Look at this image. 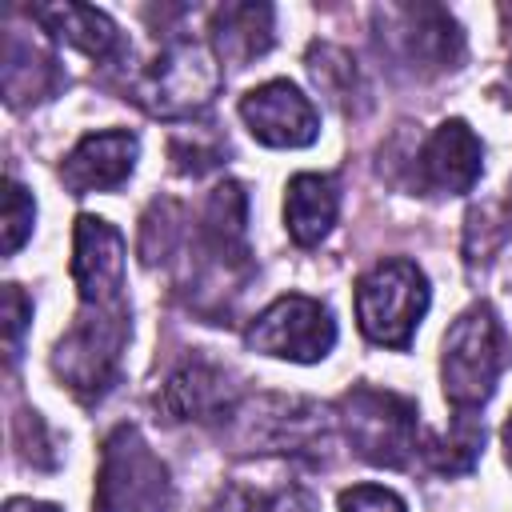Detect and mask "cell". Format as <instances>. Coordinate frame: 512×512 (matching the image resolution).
Listing matches in <instances>:
<instances>
[{"mask_svg": "<svg viewBox=\"0 0 512 512\" xmlns=\"http://www.w3.org/2000/svg\"><path fill=\"white\" fill-rule=\"evenodd\" d=\"M172 476L168 464L148 448L140 428L120 424L100 448L96 512H168Z\"/></svg>", "mask_w": 512, "mask_h": 512, "instance_id": "obj_5", "label": "cell"}, {"mask_svg": "<svg viewBox=\"0 0 512 512\" xmlns=\"http://www.w3.org/2000/svg\"><path fill=\"white\" fill-rule=\"evenodd\" d=\"M248 440L264 452H296L324 440V412L308 400L264 396L248 416Z\"/></svg>", "mask_w": 512, "mask_h": 512, "instance_id": "obj_13", "label": "cell"}, {"mask_svg": "<svg viewBox=\"0 0 512 512\" xmlns=\"http://www.w3.org/2000/svg\"><path fill=\"white\" fill-rule=\"evenodd\" d=\"M28 16L56 40L80 48L84 56L92 60H112L120 52V28L100 12V8H88V4H72V0H60V4H36L28 8Z\"/></svg>", "mask_w": 512, "mask_h": 512, "instance_id": "obj_16", "label": "cell"}, {"mask_svg": "<svg viewBox=\"0 0 512 512\" xmlns=\"http://www.w3.org/2000/svg\"><path fill=\"white\" fill-rule=\"evenodd\" d=\"M484 168V144L464 120H444L416 152V188L428 196H464Z\"/></svg>", "mask_w": 512, "mask_h": 512, "instance_id": "obj_10", "label": "cell"}, {"mask_svg": "<svg viewBox=\"0 0 512 512\" xmlns=\"http://www.w3.org/2000/svg\"><path fill=\"white\" fill-rule=\"evenodd\" d=\"M212 44L220 60L236 68L268 52L272 44V8L268 4H224L212 12Z\"/></svg>", "mask_w": 512, "mask_h": 512, "instance_id": "obj_17", "label": "cell"}, {"mask_svg": "<svg viewBox=\"0 0 512 512\" xmlns=\"http://www.w3.org/2000/svg\"><path fill=\"white\" fill-rule=\"evenodd\" d=\"M504 364H508V340L492 304L464 308L440 344V380L452 412L476 416L492 400Z\"/></svg>", "mask_w": 512, "mask_h": 512, "instance_id": "obj_1", "label": "cell"}, {"mask_svg": "<svg viewBox=\"0 0 512 512\" xmlns=\"http://www.w3.org/2000/svg\"><path fill=\"white\" fill-rule=\"evenodd\" d=\"M340 512H408V504L384 484H352L340 492Z\"/></svg>", "mask_w": 512, "mask_h": 512, "instance_id": "obj_21", "label": "cell"}, {"mask_svg": "<svg viewBox=\"0 0 512 512\" xmlns=\"http://www.w3.org/2000/svg\"><path fill=\"white\" fill-rule=\"evenodd\" d=\"M252 512H316V504H312L304 492L288 488V492H276V496L256 500V504H252Z\"/></svg>", "mask_w": 512, "mask_h": 512, "instance_id": "obj_23", "label": "cell"}, {"mask_svg": "<svg viewBox=\"0 0 512 512\" xmlns=\"http://www.w3.org/2000/svg\"><path fill=\"white\" fill-rule=\"evenodd\" d=\"M308 72H312V80H316L340 108H352L356 68H352V60H348L340 48H332V44H312V52H308Z\"/></svg>", "mask_w": 512, "mask_h": 512, "instance_id": "obj_19", "label": "cell"}, {"mask_svg": "<svg viewBox=\"0 0 512 512\" xmlns=\"http://www.w3.org/2000/svg\"><path fill=\"white\" fill-rule=\"evenodd\" d=\"M392 20H400V44H404V56L416 60L420 68L428 72H440V68H452L460 60V48H464V36L456 28V20L444 12V8H432V4H408V8H392L388 12Z\"/></svg>", "mask_w": 512, "mask_h": 512, "instance_id": "obj_14", "label": "cell"}, {"mask_svg": "<svg viewBox=\"0 0 512 512\" xmlns=\"http://www.w3.org/2000/svg\"><path fill=\"white\" fill-rule=\"evenodd\" d=\"M4 512H60L56 504H44V500H28V496H12L4 504Z\"/></svg>", "mask_w": 512, "mask_h": 512, "instance_id": "obj_24", "label": "cell"}, {"mask_svg": "<svg viewBox=\"0 0 512 512\" xmlns=\"http://www.w3.org/2000/svg\"><path fill=\"white\" fill-rule=\"evenodd\" d=\"M340 212V192H336V176L328 172H300L288 180L284 188V228L300 248L320 244Z\"/></svg>", "mask_w": 512, "mask_h": 512, "instance_id": "obj_15", "label": "cell"}, {"mask_svg": "<svg viewBox=\"0 0 512 512\" xmlns=\"http://www.w3.org/2000/svg\"><path fill=\"white\" fill-rule=\"evenodd\" d=\"M248 348L276 356V360H292V364H316L332 352L336 344V320L328 312V304L288 292L280 300H272L248 328Z\"/></svg>", "mask_w": 512, "mask_h": 512, "instance_id": "obj_7", "label": "cell"}, {"mask_svg": "<svg viewBox=\"0 0 512 512\" xmlns=\"http://www.w3.org/2000/svg\"><path fill=\"white\" fill-rule=\"evenodd\" d=\"M248 132L268 148H304L320 136L316 104L292 80H268L240 100Z\"/></svg>", "mask_w": 512, "mask_h": 512, "instance_id": "obj_9", "label": "cell"}, {"mask_svg": "<svg viewBox=\"0 0 512 512\" xmlns=\"http://www.w3.org/2000/svg\"><path fill=\"white\" fill-rule=\"evenodd\" d=\"M32 320V300L20 292V284H4V336H8V364L20 356V336Z\"/></svg>", "mask_w": 512, "mask_h": 512, "instance_id": "obj_22", "label": "cell"}, {"mask_svg": "<svg viewBox=\"0 0 512 512\" xmlns=\"http://www.w3.org/2000/svg\"><path fill=\"white\" fill-rule=\"evenodd\" d=\"M416 404L400 392L376 384H352L340 404L336 420L352 444V452L376 468H408L420 452V420Z\"/></svg>", "mask_w": 512, "mask_h": 512, "instance_id": "obj_3", "label": "cell"}, {"mask_svg": "<svg viewBox=\"0 0 512 512\" xmlns=\"http://www.w3.org/2000/svg\"><path fill=\"white\" fill-rule=\"evenodd\" d=\"M128 336H132L128 304H108V308L80 304L76 324L60 336V344L52 352V368L80 400L92 404L116 384Z\"/></svg>", "mask_w": 512, "mask_h": 512, "instance_id": "obj_4", "label": "cell"}, {"mask_svg": "<svg viewBox=\"0 0 512 512\" xmlns=\"http://www.w3.org/2000/svg\"><path fill=\"white\" fill-rule=\"evenodd\" d=\"M508 76H512V64H508Z\"/></svg>", "mask_w": 512, "mask_h": 512, "instance_id": "obj_26", "label": "cell"}, {"mask_svg": "<svg viewBox=\"0 0 512 512\" xmlns=\"http://www.w3.org/2000/svg\"><path fill=\"white\" fill-rule=\"evenodd\" d=\"M424 312H428V276L404 256L380 260L356 284L360 332L380 348L404 352L412 344V332L424 320Z\"/></svg>", "mask_w": 512, "mask_h": 512, "instance_id": "obj_6", "label": "cell"}, {"mask_svg": "<svg viewBox=\"0 0 512 512\" xmlns=\"http://www.w3.org/2000/svg\"><path fill=\"white\" fill-rule=\"evenodd\" d=\"M480 448H484V420L456 412L452 432H448V436H428L424 448H420V456H424L436 472L460 476V472H468V468L476 464Z\"/></svg>", "mask_w": 512, "mask_h": 512, "instance_id": "obj_18", "label": "cell"}, {"mask_svg": "<svg viewBox=\"0 0 512 512\" xmlns=\"http://www.w3.org/2000/svg\"><path fill=\"white\" fill-rule=\"evenodd\" d=\"M220 80H224V72H220L216 48H208L204 40H192V36H176L132 80V100L148 116L184 120L212 104V96L220 92Z\"/></svg>", "mask_w": 512, "mask_h": 512, "instance_id": "obj_2", "label": "cell"}, {"mask_svg": "<svg viewBox=\"0 0 512 512\" xmlns=\"http://www.w3.org/2000/svg\"><path fill=\"white\" fill-rule=\"evenodd\" d=\"M232 404H236V384L228 380L224 368H216L208 360L180 364L156 392V412L172 424H180V420L216 424V420L232 416Z\"/></svg>", "mask_w": 512, "mask_h": 512, "instance_id": "obj_12", "label": "cell"}, {"mask_svg": "<svg viewBox=\"0 0 512 512\" xmlns=\"http://www.w3.org/2000/svg\"><path fill=\"white\" fill-rule=\"evenodd\" d=\"M500 440H504V460H508V468H512V412H508V420H504Z\"/></svg>", "mask_w": 512, "mask_h": 512, "instance_id": "obj_25", "label": "cell"}, {"mask_svg": "<svg viewBox=\"0 0 512 512\" xmlns=\"http://www.w3.org/2000/svg\"><path fill=\"white\" fill-rule=\"evenodd\" d=\"M124 236L92 216L80 212L76 228H72V260H68V276L76 284V296L84 308H108V304H124Z\"/></svg>", "mask_w": 512, "mask_h": 512, "instance_id": "obj_8", "label": "cell"}, {"mask_svg": "<svg viewBox=\"0 0 512 512\" xmlns=\"http://www.w3.org/2000/svg\"><path fill=\"white\" fill-rule=\"evenodd\" d=\"M32 220H36L32 192L16 176H8V184H4V256L20 252V244L32 236Z\"/></svg>", "mask_w": 512, "mask_h": 512, "instance_id": "obj_20", "label": "cell"}, {"mask_svg": "<svg viewBox=\"0 0 512 512\" xmlns=\"http://www.w3.org/2000/svg\"><path fill=\"white\" fill-rule=\"evenodd\" d=\"M140 156V140L128 128H108V132H88L64 160H60V180L72 196L84 192H112L120 188Z\"/></svg>", "mask_w": 512, "mask_h": 512, "instance_id": "obj_11", "label": "cell"}]
</instances>
